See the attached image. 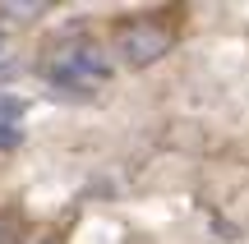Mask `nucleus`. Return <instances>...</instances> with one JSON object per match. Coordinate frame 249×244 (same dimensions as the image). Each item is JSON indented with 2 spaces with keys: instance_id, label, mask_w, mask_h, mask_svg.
Instances as JSON below:
<instances>
[{
  "instance_id": "20e7f679",
  "label": "nucleus",
  "mask_w": 249,
  "mask_h": 244,
  "mask_svg": "<svg viewBox=\"0 0 249 244\" xmlns=\"http://www.w3.org/2000/svg\"><path fill=\"white\" fill-rule=\"evenodd\" d=\"M9 147H18V129L0 125V152H9Z\"/></svg>"
},
{
  "instance_id": "7ed1b4c3",
  "label": "nucleus",
  "mask_w": 249,
  "mask_h": 244,
  "mask_svg": "<svg viewBox=\"0 0 249 244\" xmlns=\"http://www.w3.org/2000/svg\"><path fill=\"white\" fill-rule=\"evenodd\" d=\"M0 244H23V226L14 212H0Z\"/></svg>"
},
{
  "instance_id": "f03ea898",
  "label": "nucleus",
  "mask_w": 249,
  "mask_h": 244,
  "mask_svg": "<svg viewBox=\"0 0 249 244\" xmlns=\"http://www.w3.org/2000/svg\"><path fill=\"white\" fill-rule=\"evenodd\" d=\"M171 42H176V33L152 14H134L116 23V51L129 69H148L152 60H161L171 51Z\"/></svg>"
},
{
  "instance_id": "f257e3e1",
  "label": "nucleus",
  "mask_w": 249,
  "mask_h": 244,
  "mask_svg": "<svg viewBox=\"0 0 249 244\" xmlns=\"http://www.w3.org/2000/svg\"><path fill=\"white\" fill-rule=\"evenodd\" d=\"M37 69H42L46 83L65 92H97L102 83H111L116 74V60L111 51L88 33H60L37 51Z\"/></svg>"
}]
</instances>
